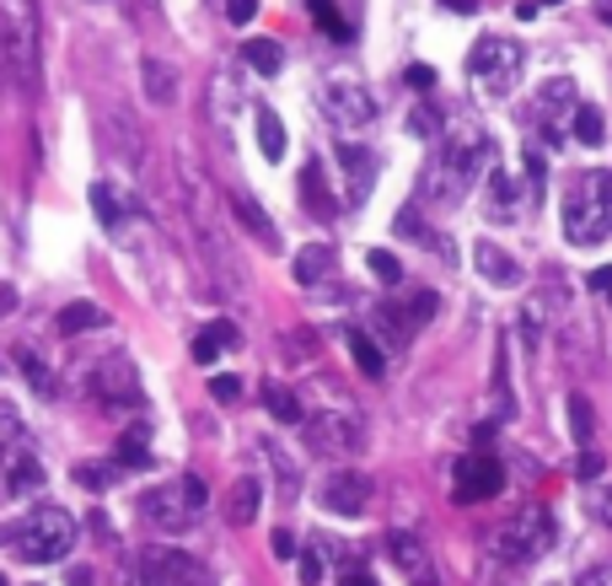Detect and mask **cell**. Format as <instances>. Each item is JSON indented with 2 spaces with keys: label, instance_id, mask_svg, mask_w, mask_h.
Instances as JSON below:
<instances>
[{
  "label": "cell",
  "instance_id": "obj_18",
  "mask_svg": "<svg viewBox=\"0 0 612 586\" xmlns=\"http://www.w3.org/2000/svg\"><path fill=\"white\" fill-rule=\"evenodd\" d=\"M258 505H264V484L247 473V479L232 484V496H226V522H232V528H247V522L258 516Z\"/></svg>",
  "mask_w": 612,
  "mask_h": 586
},
{
  "label": "cell",
  "instance_id": "obj_27",
  "mask_svg": "<svg viewBox=\"0 0 612 586\" xmlns=\"http://www.w3.org/2000/svg\"><path fill=\"white\" fill-rule=\"evenodd\" d=\"M490 210L494 215H505V221L522 210V183H516L511 172H490Z\"/></svg>",
  "mask_w": 612,
  "mask_h": 586
},
{
  "label": "cell",
  "instance_id": "obj_7",
  "mask_svg": "<svg viewBox=\"0 0 612 586\" xmlns=\"http://www.w3.org/2000/svg\"><path fill=\"white\" fill-rule=\"evenodd\" d=\"M71 548H76V522H71L60 505L39 511V516L22 522V533H17V554H22L28 565H54V560H65Z\"/></svg>",
  "mask_w": 612,
  "mask_h": 586
},
{
  "label": "cell",
  "instance_id": "obj_53",
  "mask_svg": "<svg viewBox=\"0 0 612 586\" xmlns=\"http://www.w3.org/2000/svg\"><path fill=\"white\" fill-rule=\"evenodd\" d=\"M71 586H97V582H92V571H71Z\"/></svg>",
  "mask_w": 612,
  "mask_h": 586
},
{
  "label": "cell",
  "instance_id": "obj_45",
  "mask_svg": "<svg viewBox=\"0 0 612 586\" xmlns=\"http://www.w3.org/2000/svg\"><path fill=\"white\" fill-rule=\"evenodd\" d=\"M575 586H612V565H591V571H580Z\"/></svg>",
  "mask_w": 612,
  "mask_h": 586
},
{
  "label": "cell",
  "instance_id": "obj_26",
  "mask_svg": "<svg viewBox=\"0 0 612 586\" xmlns=\"http://www.w3.org/2000/svg\"><path fill=\"white\" fill-rule=\"evenodd\" d=\"M243 60H247V71H258V76H280V65H286V54H280L275 39H247Z\"/></svg>",
  "mask_w": 612,
  "mask_h": 586
},
{
  "label": "cell",
  "instance_id": "obj_32",
  "mask_svg": "<svg viewBox=\"0 0 612 586\" xmlns=\"http://www.w3.org/2000/svg\"><path fill=\"white\" fill-rule=\"evenodd\" d=\"M307 11H312V22H318V28H323L328 39H350V22H344V11H339V6H333V0H307Z\"/></svg>",
  "mask_w": 612,
  "mask_h": 586
},
{
  "label": "cell",
  "instance_id": "obj_54",
  "mask_svg": "<svg viewBox=\"0 0 612 586\" xmlns=\"http://www.w3.org/2000/svg\"><path fill=\"white\" fill-rule=\"evenodd\" d=\"M339 586H376V582H371V576H361V571H355V576H344V582H339Z\"/></svg>",
  "mask_w": 612,
  "mask_h": 586
},
{
  "label": "cell",
  "instance_id": "obj_52",
  "mask_svg": "<svg viewBox=\"0 0 612 586\" xmlns=\"http://www.w3.org/2000/svg\"><path fill=\"white\" fill-rule=\"evenodd\" d=\"M597 516H602V522H608V528H612V490H608V496H602V501H597Z\"/></svg>",
  "mask_w": 612,
  "mask_h": 586
},
{
  "label": "cell",
  "instance_id": "obj_12",
  "mask_svg": "<svg viewBox=\"0 0 612 586\" xmlns=\"http://www.w3.org/2000/svg\"><path fill=\"white\" fill-rule=\"evenodd\" d=\"M92 387L103 393V404H108V409H119V404H124V409H140V404H146V393H140V382H135V366H129L124 355H114V361L92 377Z\"/></svg>",
  "mask_w": 612,
  "mask_h": 586
},
{
  "label": "cell",
  "instance_id": "obj_40",
  "mask_svg": "<svg viewBox=\"0 0 612 586\" xmlns=\"http://www.w3.org/2000/svg\"><path fill=\"white\" fill-rule=\"evenodd\" d=\"M17 441H22V419H17L11 404H0V452H11Z\"/></svg>",
  "mask_w": 612,
  "mask_h": 586
},
{
  "label": "cell",
  "instance_id": "obj_43",
  "mask_svg": "<svg viewBox=\"0 0 612 586\" xmlns=\"http://www.w3.org/2000/svg\"><path fill=\"white\" fill-rule=\"evenodd\" d=\"M258 17V0H226V22H237V28H247Z\"/></svg>",
  "mask_w": 612,
  "mask_h": 586
},
{
  "label": "cell",
  "instance_id": "obj_48",
  "mask_svg": "<svg viewBox=\"0 0 612 586\" xmlns=\"http://www.w3.org/2000/svg\"><path fill=\"white\" fill-rule=\"evenodd\" d=\"M597 473H602V458L586 447V458H580V479H597Z\"/></svg>",
  "mask_w": 612,
  "mask_h": 586
},
{
  "label": "cell",
  "instance_id": "obj_15",
  "mask_svg": "<svg viewBox=\"0 0 612 586\" xmlns=\"http://www.w3.org/2000/svg\"><path fill=\"white\" fill-rule=\"evenodd\" d=\"M333 157H339V168L350 172V205H361L371 194V178H376V157H371L366 146H350V140H344Z\"/></svg>",
  "mask_w": 612,
  "mask_h": 586
},
{
  "label": "cell",
  "instance_id": "obj_10",
  "mask_svg": "<svg viewBox=\"0 0 612 586\" xmlns=\"http://www.w3.org/2000/svg\"><path fill=\"white\" fill-rule=\"evenodd\" d=\"M135 586H204V571L200 560H189L178 548H151V554H140Z\"/></svg>",
  "mask_w": 612,
  "mask_h": 586
},
{
  "label": "cell",
  "instance_id": "obj_22",
  "mask_svg": "<svg viewBox=\"0 0 612 586\" xmlns=\"http://www.w3.org/2000/svg\"><path fill=\"white\" fill-rule=\"evenodd\" d=\"M301 200H307V210L312 215H333V194H328V178H323V162H307L301 168Z\"/></svg>",
  "mask_w": 612,
  "mask_h": 586
},
{
  "label": "cell",
  "instance_id": "obj_50",
  "mask_svg": "<svg viewBox=\"0 0 612 586\" xmlns=\"http://www.w3.org/2000/svg\"><path fill=\"white\" fill-rule=\"evenodd\" d=\"M441 6H447V11H462V17H468V11H479V0H441Z\"/></svg>",
  "mask_w": 612,
  "mask_h": 586
},
{
  "label": "cell",
  "instance_id": "obj_42",
  "mask_svg": "<svg viewBox=\"0 0 612 586\" xmlns=\"http://www.w3.org/2000/svg\"><path fill=\"white\" fill-rule=\"evenodd\" d=\"M210 393H215V404H232V398L243 393V382H237V377H226V372H221V377H210Z\"/></svg>",
  "mask_w": 612,
  "mask_h": 586
},
{
  "label": "cell",
  "instance_id": "obj_23",
  "mask_svg": "<svg viewBox=\"0 0 612 586\" xmlns=\"http://www.w3.org/2000/svg\"><path fill=\"white\" fill-rule=\"evenodd\" d=\"M258 151L264 162H286V125L275 108H258Z\"/></svg>",
  "mask_w": 612,
  "mask_h": 586
},
{
  "label": "cell",
  "instance_id": "obj_20",
  "mask_svg": "<svg viewBox=\"0 0 612 586\" xmlns=\"http://www.w3.org/2000/svg\"><path fill=\"white\" fill-rule=\"evenodd\" d=\"M108 323V312L97 307V301H71L65 312H60V334L76 339V334H92V329H103Z\"/></svg>",
  "mask_w": 612,
  "mask_h": 586
},
{
  "label": "cell",
  "instance_id": "obj_8",
  "mask_svg": "<svg viewBox=\"0 0 612 586\" xmlns=\"http://www.w3.org/2000/svg\"><path fill=\"white\" fill-rule=\"evenodd\" d=\"M318 103H323V114L339 129H366L371 119H376V97L366 92L361 76H328L323 92H318Z\"/></svg>",
  "mask_w": 612,
  "mask_h": 586
},
{
  "label": "cell",
  "instance_id": "obj_5",
  "mask_svg": "<svg viewBox=\"0 0 612 586\" xmlns=\"http://www.w3.org/2000/svg\"><path fill=\"white\" fill-rule=\"evenodd\" d=\"M0 76L11 86L39 82V49H33V22H28L22 0L0 6Z\"/></svg>",
  "mask_w": 612,
  "mask_h": 586
},
{
  "label": "cell",
  "instance_id": "obj_9",
  "mask_svg": "<svg viewBox=\"0 0 612 586\" xmlns=\"http://www.w3.org/2000/svg\"><path fill=\"white\" fill-rule=\"evenodd\" d=\"M307 436H312L318 452H333V458H361L366 452V419L355 409H323L307 425Z\"/></svg>",
  "mask_w": 612,
  "mask_h": 586
},
{
  "label": "cell",
  "instance_id": "obj_47",
  "mask_svg": "<svg viewBox=\"0 0 612 586\" xmlns=\"http://www.w3.org/2000/svg\"><path fill=\"white\" fill-rule=\"evenodd\" d=\"M404 76H408V86H436V71H430V65H408Z\"/></svg>",
  "mask_w": 612,
  "mask_h": 586
},
{
  "label": "cell",
  "instance_id": "obj_28",
  "mask_svg": "<svg viewBox=\"0 0 612 586\" xmlns=\"http://www.w3.org/2000/svg\"><path fill=\"white\" fill-rule=\"evenodd\" d=\"M146 436H151L146 425H129V430H124L119 436V468H146V462H151V441H146Z\"/></svg>",
  "mask_w": 612,
  "mask_h": 586
},
{
  "label": "cell",
  "instance_id": "obj_24",
  "mask_svg": "<svg viewBox=\"0 0 612 586\" xmlns=\"http://www.w3.org/2000/svg\"><path fill=\"white\" fill-rule=\"evenodd\" d=\"M232 210H237V221H243V226L253 232V237H258V243H264V248H280V232L269 226V215L253 205L247 194H232Z\"/></svg>",
  "mask_w": 612,
  "mask_h": 586
},
{
  "label": "cell",
  "instance_id": "obj_38",
  "mask_svg": "<svg viewBox=\"0 0 612 586\" xmlns=\"http://www.w3.org/2000/svg\"><path fill=\"white\" fill-rule=\"evenodd\" d=\"M92 210H97V221H103V226H119V194H114V189H108V183H97V189H92Z\"/></svg>",
  "mask_w": 612,
  "mask_h": 586
},
{
  "label": "cell",
  "instance_id": "obj_44",
  "mask_svg": "<svg viewBox=\"0 0 612 586\" xmlns=\"http://www.w3.org/2000/svg\"><path fill=\"white\" fill-rule=\"evenodd\" d=\"M522 334H527V344H537V334H543V301H532L527 318H522Z\"/></svg>",
  "mask_w": 612,
  "mask_h": 586
},
{
  "label": "cell",
  "instance_id": "obj_11",
  "mask_svg": "<svg viewBox=\"0 0 612 586\" xmlns=\"http://www.w3.org/2000/svg\"><path fill=\"white\" fill-rule=\"evenodd\" d=\"M500 490H505V468H500V458H490V452H473V458L457 462V501H462V505L494 501Z\"/></svg>",
  "mask_w": 612,
  "mask_h": 586
},
{
  "label": "cell",
  "instance_id": "obj_13",
  "mask_svg": "<svg viewBox=\"0 0 612 586\" xmlns=\"http://www.w3.org/2000/svg\"><path fill=\"white\" fill-rule=\"evenodd\" d=\"M371 496H376V484H371L366 473H333L328 490H323V505L339 511V516H361L371 505Z\"/></svg>",
  "mask_w": 612,
  "mask_h": 586
},
{
  "label": "cell",
  "instance_id": "obj_19",
  "mask_svg": "<svg viewBox=\"0 0 612 586\" xmlns=\"http://www.w3.org/2000/svg\"><path fill=\"white\" fill-rule=\"evenodd\" d=\"M328 269H333V248H328V243H312V248H301L296 258H290V275H296L301 286L328 280Z\"/></svg>",
  "mask_w": 612,
  "mask_h": 586
},
{
  "label": "cell",
  "instance_id": "obj_30",
  "mask_svg": "<svg viewBox=\"0 0 612 586\" xmlns=\"http://www.w3.org/2000/svg\"><path fill=\"white\" fill-rule=\"evenodd\" d=\"M17 366H22V377L33 382V393H43V398H54V372L43 366L39 355H33V344H22L17 350Z\"/></svg>",
  "mask_w": 612,
  "mask_h": 586
},
{
  "label": "cell",
  "instance_id": "obj_16",
  "mask_svg": "<svg viewBox=\"0 0 612 586\" xmlns=\"http://www.w3.org/2000/svg\"><path fill=\"white\" fill-rule=\"evenodd\" d=\"M473 264H479V275L490 286H522V264L505 248H494V243H473Z\"/></svg>",
  "mask_w": 612,
  "mask_h": 586
},
{
  "label": "cell",
  "instance_id": "obj_25",
  "mask_svg": "<svg viewBox=\"0 0 612 586\" xmlns=\"http://www.w3.org/2000/svg\"><path fill=\"white\" fill-rule=\"evenodd\" d=\"M344 339H350V350H355V366H361L366 377H382V372H387V355H382V344H376L366 329H344Z\"/></svg>",
  "mask_w": 612,
  "mask_h": 586
},
{
  "label": "cell",
  "instance_id": "obj_33",
  "mask_svg": "<svg viewBox=\"0 0 612 586\" xmlns=\"http://www.w3.org/2000/svg\"><path fill=\"white\" fill-rule=\"evenodd\" d=\"M11 496H33V490H43V468L39 458H17L11 462V484H6Z\"/></svg>",
  "mask_w": 612,
  "mask_h": 586
},
{
  "label": "cell",
  "instance_id": "obj_6",
  "mask_svg": "<svg viewBox=\"0 0 612 586\" xmlns=\"http://www.w3.org/2000/svg\"><path fill=\"white\" fill-rule=\"evenodd\" d=\"M490 548H494V560H505V565H532V560H543L554 548V516L543 505H527L522 516H511L494 533Z\"/></svg>",
  "mask_w": 612,
  "mask_h": 586
},
{
  "label": "cell",
  "instance_id": "obj_46",
  "mask_svg": "<svg viewBox=\"0 0 612 586\" xmlns=\"http://www.w3.org/2000/svg\"><path fill=\"white\" fill-rule=\"evenodd\" d=\"M591 291H602L612 301V264H602V269H591Z\"/></svg>",
  "mask_w": 612,
  "mask_h": 586
},
{
  "label": "cell",
  "instance_id": "obj_29",
  "mask_svg": "<svg viewBox=\"0 0 612 586\" xmlns=\"http://www.w3.org/2000/svg\"><path fill=\"white\" fill-rule=\"evenodd\" d=\"M575 140H580V146H602V140H608V119H602V108H591V103H580V108H575Z\"/></svg>",
  "mask_w": 612,
  "mask_h": 586
},
{
  "label": "cell",
  "instance_id": "obj_1",
  "mask_svg": "<svg viewBox=\"0 0 612 586\" xmlns=\"http://www.w3.org/2000/svg\"><path fill=\"white\" fill-rule=\"evenodd\" d=\"M490 157H494V146H490V135H484L479 125L447 129V135H441L436 162H430V172H425V194H430V200H441V205L468 200V189L484 178Z\"/></svg>",
  "mask_w": 612,
  "mask_h": 586
},
{
  "label": "cell",
  "instance_id": "obj_21",
  "mask_svg": "<svg viewBox=\"0 0 612 586\" xmlns=\"http://www.w3.org/2000/svg\"><path fill=\"white\" fill-rule=\"evenodd\" d=\"M140 76H146V97H151L157 108L178 103V71H172V65H162V60H146V65H140Z\"/></svg>",
  "mask_w": 612,
  "mask_h": 586
},
{
  "label": "cell",
  "instance_id": "obj_34",
  "mask_svg": "<svg viewBox=\"0 0 612 586\" xmlns=\"http://www.w3.org/2000/svg\"><path fill=\"white\" fill-rule=\"evenodd\" d=\"M264 409L280 419V425H296V419H301V404H296L290 387H264Z\"/></svg>",
  "mask_w": 612,
  "mask_h": 586
},
{
  "label": "cell",
  "instance_id": "obj_2",
  "mask_svg": "<svg viewBox=\"0 0 612 586\" xmlns=\"http://www.w3.org/2000/svg\"><path fill=\"white\" fill-rule=\"evenodd\" d=\"M612 237V172H575L565 189V243L570 248H597Z\"/></svg>",
  "mask_w": 612,
  "mask_h": 586
},
{
  "label": "cell",
  "instance_id": "obj_51",
  "mask_svg": "<svg viewBox=\"0 0 612 586\" xmlns=\"http://www.w3.org/2000/svg\"><path fill=\"white\" fill-rule=\"evenodd\" d=\"M11 307H17V291H11V286H0V318H6Z\"/></svg>",
  "mask_w": 612,
  "mask_h": 586
},
{
  "label": "cell",
  "instance_id": "obj_4",
  "mask_svg": "<svg viewBox=\"0 0 612 586\" xmlns=\"http://www.w3.org/2000/svg\"><path fill=\"white\" fill-rule=\"evenodd\" d=\"M522 65H527V49L516 39H479L473 54H468V76L484 97H511L516 82H522Z\"/></svg>",
  "mask_w": 612,
  "mask_h": 586
},
{
  "label": "cell",
  "instance_id": "obj_31",
  "mask_svg": "<svg viewBox=\"0 0 612 586\" xmlns=\"http://www.w3.org/2000/svg\"><path fill=\"white\" fill-rule=\"evenodd\" d=\"M393 307L404 312V323H408V329H425V323L436 318L441 296H436V291H419V296H408V301H393Z\"/></svg>",
  "mask_w": 612,
  "mask_h": 586
},
{
  "label": "cell",
  "instance_id": "obj_3",
  "mask_svg": "<svg viewBox=\"0 0 612 586\" xmlns=\"http://www.w3.org/2000/svg\"><path fill=\"white\" fill-rule=\"evenodd\" d=\"M204 501H210V484L194 479V473H183V479H167L157 490H146L140 496V516L151 528H162V533H189L200 522Z\"/></svg>",
  "mask_w": 612,
  "mask_h": 586
},
{
  "label": "cell",
  "instance_id": "obj_56",
  "mask_svg": "<svg viewBox=\"0 0 612 586\" xmlns=\"http://www.w3.org/2000/svg\"><path fill=\"white\" fill-rule=\"evenodd\" d=\"M0 586H6V576H0Z\"/></svg>",
  "mask_w": 612,
  "mask_h": 586
},
{
  "label": "cell",
  "instance_id": "obj_49",
  "mask_svg": "<svg viewBox=\"0 0 612 586\" xmlns=\"http://www.w3.org/2000/svg\"><path fill=\"white\" fill-rule=\"evenodd\" d=\"M275 554H280V560H290V554H296V539H290V533H275Z\"/></svg>",
  "mask_w": 612,
  "mask_h": 586
},
{
  "label": "cell",
  "instance_id": "obj_41",
  "mask_svg": "<svg viewBox=\"0 0 612 586\" xmlns=\"http://www.w3.org/2000/svg\"><path fill=\"white\" fill-rule=\"evenodd\" d=\"M318 582H323V554L307 548V554H301V586H318Z\"/></svg>",
  "mask_w": 612,
  "mask_h": 586
},
{
  "label": "cell",
  "instance_id": "obj_35",
  "mask_svg": "<svg viewBox=\"0 0 612 586\" xmlns=\"http://www.w3.org/2000/svg\"><path fill=\"white\" fill-rule=\"evenodd\" d=\"M114 473H119L114 462H76V484L92 490V496H103V490L114 484Z\"/></svg>",
  "mask_w": 612,
  "mask_h": 586
},
{
  "label": "cell",
  "instance_id": "obj_36",
  "mask_svg": "<svg viewBox=\"0 0 612 586\" xmlns=\"http://www.w3.org/2000/svg\"><path fill=\"white\" fill-rule=\"evenodd\" d=\"M366 269L382 280V286H398L404 280V264H398V253H387V248H371L366 253Z\"/></svg>",
  "mask_w": 612,
  "mask_h": 586
},
{
  "label": "cell",
  "instance_id": "obj_17",
  "mask_svg": "<svg viewBox=\"0 0 612 586\" xmlns=\"http://www.w3.org/2000/svg\"><path fill=\"white\" fill-rule=\"evenodd\" d=\"M232 344H237V323L215 318V323H204L200 334H194V361H200V366H215Z\"/></svg>",
  "mask_w": 612,
  "mask_h": 586
},
{
  "label": "cell",
  "instance_id": "obj_55",
  "mask_svg": "<svg viewBox=\"0 0 612 586\" xmlns=\"http://www.w3.org/2000/svg\"><path fill=\"white\" fill-rule=\"evenodd\" d=\"M597 17H602V22H612V0H597Z\"/></svg>",
  "mask_w": 612,
  "mask_h": 586
},
{
  "label": "cell",
  "instance_id": "obj_37",
  "mask_svg": "<svg viewBox=\"0 0 612 586\" xmlns=\"http://www.w3.org/2000/svg\"><path fill=\"white\" fill-rule=\"evenodd\" d=\"M408 135H419V140H436V135H441V114H436L430 103H419V108L408 114Z\"/></svg>",
  "mask_w": 612,
  "mask_h": 586
},
{
  "label": "cell",
  "instance_id": "obj_39",
  "mask_svg": "<svg viewBox=\"0 0 612 586\" xmlns=\"http://www.w3.org/2000/svg\"><path fill=\"white\" fill-rule=\"evenodd\" d=\"M570 425H575V441L591 447V404H586V393H570Z\"/></svg>",
  "mask_w": 612,
  "mask_h": 586
},
{
  "label": "cell",
  "instance_id": "obj_14",
  "mask_svg": "<svg viewBox=\"0 0 612 586\" xmlns=\"http://www.w3.org/2000/svg\"><path fill=\"white\" fill-rule=\"evenodd\" d=\"M387 548H393L398 571H404V576H408L414 586H441V582H436V560H430V548L419 544L414 533H404V528H398V533L387 539Z\"/></svg>",
  "mask_w": 612,
  "mask_h": 586
}]
</instances>
